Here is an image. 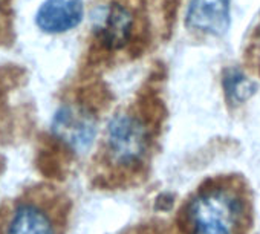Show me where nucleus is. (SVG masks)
Instances as JSON below:
<instances>
[{"instance_id":"obj_2","label":"nucleus","mask_w":260,"mask_h":234,"mask_svg":"<svg viewBox=\"0 0 260 234\" xmlns=\"http://www.w3.org/2000/svg\"><path fill=\"white\" fill-rule=\"evenodd\" d=\"M106 144L110 158L121 165L138 164L149 147V133L144 123L132 115L119 113L109 121Z\"/></svg>"},{"instance_id":"obj_7","label":"nucleus","mask_w":260,"mask_h":234,"mask_svg":"<svg viewBox=\"0 0 260 234\" xmlns=\"http://www.w3.org/2000/svg\"><path fill=\"white\" fill-rule=\"evenodd\" d=\"M134 26V16L125 7L110 4L98 17L95 31L98 39L109 49H119L127 45Z\"/></svg>"},{"instance_id":"obj_5","label":"nucleus","mask_w":260,"mask_h":234,"mask_svg":"<svg viewBox=\"0 0 260 234\" xmlns=\"http://www.w3.org/2000/svg\"><path fill=\"white\" fill-rule=\"evenodd\" d=\"M231 0H191L185 23L191 31L208 36H223L230 28Z\"/></svg>"},{"instance_id":"obj_1","label":"nucleus","mask_w":260,"mask_h":234,"mask_svg":"<svg viewBox=\"0 0 260 234\" xmlns=\"http://www.w3.org/2000/svg\"><path fill=\"white\" fill-rule=\"evenodd\" d=\"M245 219V202L231 188H205L185 207V234H237Z\"/></svg>"},{"instance_id":"obj_3","label":"nucleus","mask_w":260,"mask_h":234,"mask_svg":"<svg viewBox=\"0 0 260 234\" xmlns=\"http://www.w3.org/2000/svg\"><path fill=\"white\" fill-rule=\"evenodd\" d=\"M52 135L72 152H86L96 137V120L89 109L80 104L61 106L52 118Z\"/></svg>"},{"instance_id":"obj_9","label":"nucleus","mask_w":260,"mask_h":234,"mask_svg":"<svg viewBox=\"0 0 260 234\" xmlns=\"http://www.w3.org/2000/svg\"><path fill=\"white\" fill-rule=\"evenodd\" d=\"M2 2H4V0H0V7H2Z\"/></svg>"},{"instance_id":"obj_4","label":"nucleus","mask_w":260,"mask_h":234,"mask_svg":"<svg viewBox=\"0 0 260 234\" xmlns=\"http://www.w3.org/2000/svg\"><path fill=\"white\" fill-rule=\"evenodd\" d=\"M7 234H58V225L49 207L36 199H23L11 213Z\"/></svg>"},{"instance_id":"obj_6","label":"nucleus","mask_w":260,"mask_h":234,"mask_svg":"<svg viewBox=\"0 0 260 234\" xmlns=\"http://www.w3.org/2000/svg\"><path fill=\"white\" fill-rule=\"evenodd\" d=\"M83 17V0H45L36 14V23L46 34H63L77 28Z\"/></svg>"},{"instance_id":"obj_8","label":"nucleus","mask_w":260,"mask_h":234,"mask_svg":"<svg viewBox=\"0 0 260 234\" xmlns=\"http://www.w3.org/2000/svg\"><path fill=\"white\" fill-rule=\"evenodd\" d=\"M222 84L225 89V95L226 98L233 103V104H242L246 99H249L257 86L254 81H251L240 69L237 68H230L223 72V78H222Z\"/></svg>"}]
</instances>
